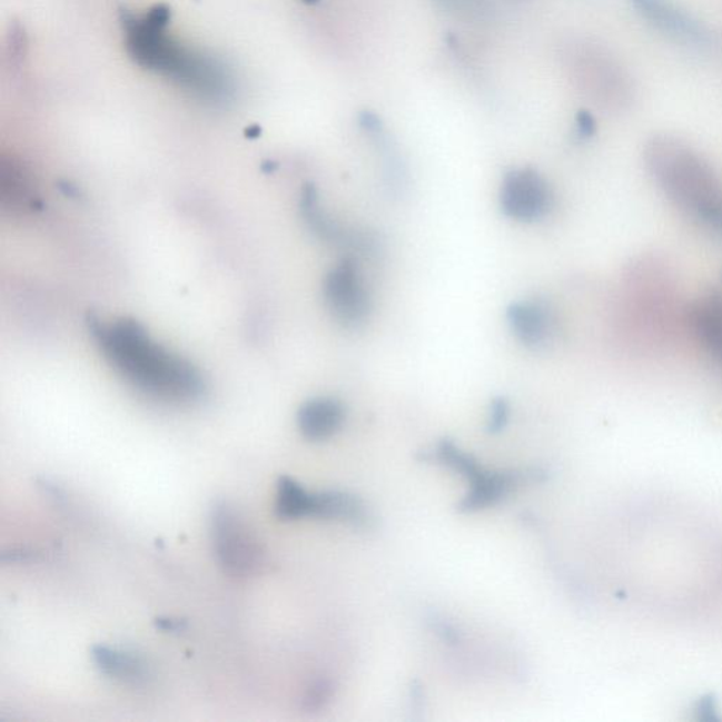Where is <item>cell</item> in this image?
I'll return each instance as SVG.
<instances>
[{"mask_svg": "<svg viewBox=\"0 0 722 722\" xmlns=\"http://www.w3.org/2000/svg\"><path fill=\"white\" fill-rule=\"evenodd\" d=\"M88 328L108 365L146 397L165 404L189 405L198 403L207 393V383L198 367L158 344L136 320H105L92 316Z\"/></svg>", "mask_w": 722, "mask_h": 722, "instance_id": "obj_1", "label": "cell"}, {"mask_svg": "<svg viewBox=\"0 0 722 722\" xmlns=\"http://www.w3.org/2000/svg\"><path fill=\"white\" fill-rule=\"evenodd\" d=\"M170 12L157 7L147 14L123 13L126 47L137 65L171 79L199 98L228 99L230 83L212 58L189 50L167 33Z\"/></svg>", "mask_w": 722, "mask_h": 722, "instance_id": "obj_2", "label": "cell"}, {"mask_svg": "<svg viewBox=\"0 0 722 722\" xmlns=\"http://www.w3.org/2000/svg\"><path fill=\"white\" fill-rule=\"evenodd\" d=\"M646 161L676 207L722 236V182L709 162L671 139L653 141Z\"/></svg>", "mask_w": 722, "mask_h": 722, "instance_id": "obj_3", "label": "cell"}, {"mask_svg": "<svg viewBox=\"0 0 722 722\" xmlns=\"http://www.w3.org/2000/svg\"><path fill=\"white\" fill-rule=\"evenodd\" d=\"M426 462H437L453 471L461 473L471 483V489L466 497L458 504L461 513H477L479 510L494 507L508 498L525 484L541 483L545 473L540 468H526V471H484L477 461L467 453L462 452L451 441L441 442L435 449L425 452L423 457Z\"/></svg>", "mask_w": 722, "mask_h": 722, "instance_id": "obj_4", "label": "cell"}, {"mask_svg": "<svg viewBox=\"0 0 722 722\" xmlns=\"http://www.w3.org/2000/svg\"><path fill=\"white\" fill-rule=\"evenodd\" d=\"M210 542L216 562L234 577H250L266 565V550L244 514L226 501L210 510Z\"/></svg>", "mask_w": 722, "mask_h": 722, "instance_id": "obj_5", "label": "cell"}, {"mask_svg": "<svg viewBox=\"0 0 722 722\" xmlns=\"http://www.w3.org/2000/svg\"><path fill=\"white\" fill-rule=\"evenodd\" d=\"M324 297L332 316L346 328H358L372 313L370 293L353 257L332 268L325 279Z\"/></svg>", "mask_w": 722, "mask_h": 722, "instance_id": "obj_6", "label": "cell"}, {"mask_svg": "<svg viewBox=\"0 0 722 722\" xmlns=\"http://www.w3.org/2000/svg\"><path fill=\"white\" fill-rule=\"evenodd\" d=\"M552 191L546 179L531 168L513 170L501 187V208L510 218L536 220L552 207Z\"/></svg>", "mask_w": 722, "mask_h": 722, "instance_id": "obj_7", "label": "cell"}, {"mask_svg": "<svg viewBox=\"0 0 722 722\" xmlns=\"http://www.w3.org/2000/svg\"><path fill=\"white\" fill-rule=\"evenodd\" d=\"M637 14L662 33L683 43L704 46L713 41L710 30L673 0H630Z\"/></svg>", "mask_w": 722, "mask_h": 722, "instance_id": "obj_8", "label": "cell"}, {"mask_svg": "<svg viewBox=\"0 0 722 722\" xmlns=\"http://www.w3.org/2000/svg\"><path fill=\"white\" fill-rule=\"evenodd\" d=\"M507 319L521 344L531 350L542 352L555 344L557 319L544 300H523L511 305Z\"/></svg>", "mask_w": 722, "mask_h": 722, "instance_id": "obj_9", "label": "cell"}, {"mask_svg": "<svg viewBox=\"0 0 722 722\" xmlns=\"http://www.w3.org/2000/svg\"><path fill=\"white\" fill-rule=\"evenodd\" d=\"M300 210L305 222L320 240L328 241L330 245L344 247V249L355 250L357 253H372L376 244L366 235L358 231H349L344 228L328 214L320 208L318 192L315 187L308 186L304 189L303 200H300Z\"/></svg>", "mask_w": 722, "mask_h": 722, "instance_id": "obj_10", "label": "cell"}, {"mask_svg": "<svg viewBox=\"0 0 722 722\" xmlns=\"http://www.w3.org/2000/svg\"><path fill=\"white\" fill-rule=\"evenodd\" d=\"M91 656L100 673L128 686H145L152 678L149 663L135 652L98 645L92 647Z\"/></svg>", "mask_w": 722, "mask_h": 722, "instance_id": "obj_11", "label": "cell"}, {"mask_svg": "<svg viewBox=\"0 0 722 722\" xmlns=\"http://www.w3.org/2000/svg\"><path fill=\"white\" fill-rule=\"evenodd\" d=\"M346 411L335 398L319 397L307 400L298 411V428L308 441L329 439L345 424Z\"/></svg>", "mask_w": 722, "mask_h": 722, "instance_id": "obj_12", "label": "cell"}, {"mask_svg": "<svg viewBox=\"0 0 722 722\" xmlns=\"http://www.w3.org/2000/svg\"><path fill=\"white\" fill-rule=\"evenodd\" d=\"M0 199L12 212H34L41 208L36 182L20 162L3 160L0 167Z\"/></svg>", "mask_w": 722, "mask_h": 722, "instance_id": "obj_13", "label": "cell"}, {"mask_svg": "<svg viewBox=\"0 0 722 722\" xmlns=\"http://www.w3.org/2000/svg\"><path fill=\"white\" fill-rule=\"evenodd\" d=\"M690 325L700 345L722 368V295H709L690 313Z\"/></svg>", "mask_w": 722, "mask_h": 722, "instance_id": "obj_14", "label": "cell"}, {"mask_svg": "<svg viewBox=\"0 0 722 722\" xmlns=\"http://www.w3.org/2000/svg\"><path fill=\"white\" fill-rule=\"evenodd\" d=\"M309 494L297 479L284 476L278 479L276 514L279 520L294 521L308 518Z\"/></svg>", "mask_w": 722, "mask_h": 722, "instance_id": "obj_15", "label": "cell"}, {"mask_svg": "<svg viewBox=\"0 0 722 722\" xmlns=\"http://www.w3.org/2000/svg\"><path fill=\"white\" fill-rule=\"evenodd\" d=\"M334 694V688L329 680L319 679L316 680L307 690V693L304 695L303 705L305 710L316 711L325 708V704Z\"/></svg>", "mask_w": 722, "mask_h": 722, "instance_id": "obj_16", "label": "cell"}, {"mask_svg": "<svg viewBox=\"0 0 722 722\" xmlns=\"http://www.w3.org/2000/svg\"><path fill=\"white\" fill-rule=\"evenodd\" d=\"M510 407L504 398L494 399L492 413H489L488 432L497 434L503 431L508 423Z\"/></svg>", "mask_w": 722, "mask_h": 722, "instance_id": "obj_17", "label": "cell"}, {"mask_svg": "<svg viewBox=\"0 0 722 722\" xmlns=\"http://www.w3.org/2000/svg\"><path fill=\"white\" fill-rule=\"evenodd\" d=\"M576 129L578 137H582V139H590L597 131V123H595L594 116L589 110H578L576 115Z\"/></svg>", "mask_w": 722, "mask_h": 722, "instance_id": "obj_18", "label": "cell"}, {"mask_svg": "<svg viewBox=\"0 0 722 722\" xmlns=\"http://www.w3.org/2000/svg\"><path fill=\"white\" fill-rule=\"evenodd\" d=\"M357 120L358 126H360L368 136L377 135L379 131L386 130L384 129L382 118H379L376 112H372V110H363V112L358 113Z\"/></svg>", "mask_w": 722, "mask_h": 722, "instance_id": "obj_19", "label": "cell"}, {"mask_svg": "<svg viewBox=\"0 0 722 722\" xmlns=\"http://www.w3.org/2000/svg\"><path fill=\"white\" fill-rule=\"evenodd\" d=\"M447 4V7L455 8L458 10H471V12L482 13L483 10H486V2L484 0H441Z\"/></svg>", "mask_w": 722, "mask_h": 722, "instance_id": "obj_20", "label": "cell"}, {"mask_svg": "<svg viewBox=\"0 0 722 722\" xmlns=\"http://www.w3.org/2000/svg\"><path fill=\"white\" fill-rule=\"evenodd\" d=\"M158 629L162 631L179 632L186 630V621L176 619H160L156 621Z\"/></svg>", "mask_w": 722, "mask_h": 722, "instance_id": "obj_21", "label": "cell"}, {"mask_svg": "<svg viewBox=\"0 0 722 722\" xmlns=\"http://www.w3.org/2000/svg\"><path fill=\"white\" fill-rule=\"evenodd\" d=\"M304 2L308 3V4H315V3H318L319 0H304Z\"/></svg>", "mask_w": 722, "mask_h": 722, "instance_id": "obj_22", "label": "cell"}]
</instances>
